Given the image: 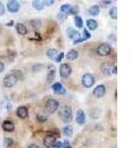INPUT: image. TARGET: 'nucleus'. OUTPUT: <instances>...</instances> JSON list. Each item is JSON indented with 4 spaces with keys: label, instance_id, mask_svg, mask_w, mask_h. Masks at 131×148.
<instances>
[{
    "label": "nucleus",
    "instance_id": "2f4dec72",
    "mask_svg": "<svg viewBox=\"0 0 131 148\" xmlns=\"http://www.w3.org/2000/svg\"><path fill=\"white\" fill-rule=\"evenodd\" d=\"M31 25L35 29H40V26H42V23H40V20H32L31 21Z\"/></svg>",
    "mask_w": 131,
    "mask_h": 148
},
{
    "label": "nucleus",
    "instance_id": "ddd939ff",
    "mask_svg": "<svg viewBox=\"0 0 131 148\" xmlns=\"http://www.w3.org/2000/svg\"><path fill=\"white\" fill-rule=\"evenodd\" d=\"M111 68H113V66H111V64L108 62H104V63H102V65H101L102 72H103L106 76H109L111 74Z\"/></svg>",
    "mask_w": 131,
    "mask_h": 148
},
{
    "label": "nucleus",
    "instance_id": "9b49d317",
    "mask_svg": "<svg viewBox=\"0 0 131 148\" xmlns=\"http://www.w3.org/2000/svg\"><path fill=\"white\" fill-rule=\"evenodd\" d=\"M76 121L78 125H83L86 123V114L83 110H79L76 114Z\"/></svg>",
    "mask_w": 131,
    "mask_h": 148
},
{
    "label": "nucleus",
    "instance_id": "20e7f679",
    "mask_svg": "<svg viewBox=\"0 0 131 148\" xmlns=\"http://www.w3.org/2000/svg\"><path fill=\"white\" fill-rule=\"evenodd\" d=\"M71 72H72V69H71L70 65L67 63H62L59 67V74H60V77L62 78H67L70 76Z\"/></svg>",
    "mask_w": 131,
    "mask_h": 148
},
{
    "label": "nucleus",
    "instance_id": "0eeeda50",
    "mask_svg": "<svg viewBox=\"0 0 131 148\" xmlns=\"http://www.w3.org/2000/svg\"><path fill=\"white\" fill-rule=\"evenodd\" d=\"M7 9L11 13H17L20 9V3L16 0H11L7 3Z\"/></svg>",
    "mask_w": 131,
    "mask_h": 148
},
{
    "label": "nucleus",
    "instance_id": "c756f323",
    "mask_svg": "<svg viewBox=\"0 0 131 148\" xmlns=\"http://www.w3.org/2000/svg\"><path fill=\"white\" fill-rule=\"evenodd\" d=\"M14 143V140L12 139V138L10 137H5L4 138V145H5L6 147H10L13 145Z\"/></svg>",
    "mask_w": 131,
    "mask_h": 148
},
{
    "label": "nucleus",
    "instance_id": "4be33fe9",
    "mask_svg": "<svg viewBox=\"0 0 131 148\" xmlns=\"http://www.w3.org/2000/svg\"><path fill=\"white\" fill-rule=\"evenodd\" d=\"M62 131H63V134L65 135L66 137H70L71 135L73 134V128H72V126H70V125H65L62 128Z\"/></svg>",
    "mask_w": 131,
    "mask_h": 148
},
{
    "label": "nucleus",
    "instance_id": "79ce46f5",
    "mask_svg": "<svg viewBox=\"0 0 131 148\" xmlns=\"http://www.w3.org/2000/svg\"><path fill=\"white\" fill-rule=\"evenodd\" d=\"M102 3H104V6H106V5H109V4L111 3V1H102Z\"/></svg>",
    "mask_w": 131,
    "mask_h": 148
},
{
    "label": "nucleus",
    "instance_id": "58836bf2",
    "mask_svg": "<svg viewBox=\"0 0 131 148\" xmlns=\"http://www.w3.org/2000/svg\"><path fill=\"white\" fill-rule=\"evenodd\" d=\"M84 40H86L84 39V38H79V39L73 40V44H74V45H78V44H80V42H84Z\"/></svg>",
    "mask_w": 131,
    "mask_h": 148
},
{
    "label": "nucleus",
    "instance_id": "9d476101",
    "mask_svg": "<svg viewBox=\"0 0 131 148\" xmlns=\"http://www.w3.org/2000/svg\"><path fill=\"white\" fill-rule=\"evenodd\" d=\"M51 88H52V90H53V92L57 95H64L66 93V89L63 87V85L59 82L54 83Z\"/></svg>",
    "mask_w": 131,
    "mask_h": 148
},
{
    "label": "nucleus",
    "instance_id": "7ed1b4c3",
    "mask_svg": "<svg viewBox=\"0 0 131 148\" xmlns=\"http://www.w3.org/2000/svg\"><path fill=\"white\" fill-rule=\"evenodd\" d=\"M111 52V47L108 44H102L97 49V53L101 56H106Z\"/></svg>",
    "mask_w": 131,
    "mask_h": 148
},
{
    "label": "nucleus",
    "instance_id": "39448f33",
    "mask_svg": "<svg viewBox=\"0 0 131 148\" xmlns=\"http://www.w3.org/2000/svg\"><path fill=\"white\" fill-rule=\"evenodd\" d=\"M17 79L15 78V76L13 74H8L7 76H5L3 79V85L6 88H12L13 86H15V84L17 83Z\"/></svg>",
    "mask_w": 131,
    "mask_h": 148
},
{
    "label": "nucleus",
    "instance_id": "f257e3e1",
    "mask_svg": "<svg viewBox=\"0 0 131 148\" xmlns=\"http://www.w3.org/2000/svg\"><path fill=\"white\" fill-rule=\"evenodd\" d=\"M59 116L61 118V120L63 121V123H70L73 119V114L72 110L70 107L68 106H63L61 107L60 111H59Z\"/></svg>",
    "mask_w": 131,
    "mask_h": 148
},
{
    "label": "nucleus",
    "instance_id": "bb28decb",
    "mask_svg": "<svg viewBox=\"0 0 131 148\" xmlns=\"http://www.w3.org/2000/svg\"><path fill=\"white\" fill-rule=\"evenodd\" d=\"M74 24L75 26L77 28H83V20L82 18L79 17V16H76V17L74 18Z\"/></svg>",
    "mask_w": 131,
    "mask_h": 148
},
{
    "label": "nucleus",
    "instance_id": "ea45409f",
    "mask_svg": "<svg viewBox=\"0 0 131 148\" xmlns=\"http://www.w3.org/2000/svg\"><path fill=\"white\" fill-rule=\"evenodd\" d=\"M111 73L113 74H116L117 73V66H113V68H111Z\"/></svg>",
    "mask_w": 131,
    "mask_h": 148
},
{
    "label": "nucleus",
    "instance_id": "6e6552de",
    "mask_svg": "<svg viewBox=\"0 0 131 148\" xmlns=\"http://www.w3.org/2000/svg\"><path fill=\"white\" fill-rule=\"evenodd\" d=\"M55 142H56V137L52 134H47L44 138V144L47 148H52V146H53V144Z\"/></svg>",
    "mask_w": 131,
    "mask_h": 148
},
{
    "label": "nucleus",
    "instance_id": "72a5a7b5",
    "mask_svg": "<svg viewBox=\"0 0 131 148\" xmlns=\"http://www.w3.org/2000/svg\"><path fill=\"white\" fill-rule=\"evenodd\" d=\"M64 58V52L61 51L60 53H58L57 56H55V58H54V60H55V62H60L61 60Z\"/></svg>",
    "mask_w": 131,
    "mask_h": 148
},
{
    "label": "nucleus",
    "instance_id": "a211bd4d",
    "mask_svg": "<svg viewBox=\"0 0 131 148\" xmlns=\"http://www.w3.org/2000/svg\"><path fill=\"white\" fill-rule=\"evenodd\" d=\"M69 145H70V143H69V140L68 139H65L63 142L56 141L53 144L52 148H69V147H70Z\"/></svg>",
    "mask_w": 131,
    "mask_h": 148
},
{
    "label": "nucleus",
    "instance_id": "c85d7f7f",
    "mask_svg": "<svg viewBox=\"0 0 131 148\" xmlns=\"http://www.w3.org/2000/svg\"><path fill=\"white\" fill-rule=\"evenodd\" d=\"M37 120L40 123H44V121H46L48 120V118L44 114H37Z\"/></svg>",
    "mask_w": 131,
    "mask_h": 148
},
{
    "label": "nucleus",
    "instance_id": "c9c22d12",
    "mask_svg": "<svg viewBox=\"0 0 131 148\" xmlns=\"http://www.w3.org/2000/svg\"><path fill=\"white\" fill-rule=\"evenodd\" d=\"M83 35H84V39L85 40H89L90 38H91V34H90L89 32H88V30H86V29H84V32H83Z\"/></svg>",
    "mask_w": 131,
    "mask_h": 148
},
{
    "label": "nucleus",
    "instance_id": "f8f14e48",
    "mask_svg": "<svg viewBox=\"0 0 131 148\" xmlns=\"http://www.w3.org/2000/svg\"><path fill=\"white\" fill-rule=\"evenodd\" d=\"M17 116L20 119H22V120L27 119L28 116H29V111H28L27 107H24V106L19 107V108L17 109Z\"/></svg>",
    "mask_w": 131,
    "mask_h": 148
},
{
    "label": "nucleus",
    "instance_id": "a878e982",
    "mask_svg": "<svg viewBox=\"0 0 131 148\" xmlns=\"http://www.w3.org/2000/svg\"><path fill=\"white\" fill-rule=\"evenodd\" d=\"M12 74H13L14 76H15V78L17 80H24V74L23 72H21L20 70H13L12 71Z\"/></svg>",
    "mask_w": 131,
    "mask_h": 148
},
{
    "label": "nucleus",
    "instance_id": "412c9836",
    "mask_svg": "<svg viewBox=\"0 0 131 148\" xmlns=\"http://www.w3.org/2000/svg\"><path fill=\"white\" fill-rule=\"evenodd\" d=\"M100 10H101V8L99 5H94L89 8V14L92 16H97L100 14Z\"/></svg>",
    "mask_w": 131,
    "mask_h": 148
},
{
    "label": "nucleus",
    "instance_id": "dca6fc26",
    "mask_svg": "<svg viewBox=\"0 0 131 148\" xmlns=\"http://www.w3.org/2000/svg\"><path fill=\"white\" fill-rule=\"evenodd\" d=\"M54 78H55V66L50 65L48 67V71H47V82L51 83Z\"/></svg>",
    "mask_w": 131,
    "mask_h": 148
},
{
    "label": "nucleus",
    "instance_id": "4468645a",
    "mask_svg": "<svg viewBox=\"0 0 131 148\" xmlns=\"http://www.w3.org/2000/svg\"><path fill=\"white\" fill-rule=\"evenodd\" d=\"M2 128L4 130V131H7V132H12L14 130H15V126H14V123H12L11 121H5L2 123Z\"/></svg>",
    "mask_w": 131,
    "mask_h": 148
},
{
    "label": "nucleus",
    "instance_id": "f3484780",
    "mask_svg": "<svg viewBox=\"0 0 131 148\" xmlns=\"http://www.w3.org/2000/svg\"><path fill=\"white\" fill-rule=\"evenodd\" d=\"M16 30H17L18 34L21 35V36H26L28 34L27 27H26V26L22 23H18L17 25H16Z\"/></svg>",
    "mask_w": 131,
    "mask_h": 148
},
{
    "label": "nucleus",
    "instance_id": "4c0bfd02",
    "mask_svg": "<svg viewBox=\"0 0 131 148\" xmlns=\"http://www.w3.org/2000/svg\"><path fill=\"white\" fill-rule=\"evenodd\" d=\"M5 13V7L2 4V2H0V16H2Z\"/></svg>",
    "mask_w": 131,
    "mask_h": 148
},
{
    "label": "nucleus",
    "instance_id": "1a4fd4ad",
    "mask_svg": "<svg viewBox=\"0 0 131 148\" xmlns=\"http://www.w3.org/2000/svg\"><path fill=\"white\" fill-rule=\"evenodd\" d=\"M93 94H94V96L97 98L104 97V94H106V87H104V85H102V84L98 85L94 89V91H93Z\"/></svg>",
    "mask_w": 131,
    "mask_h": 148
},
{
    "label": "nucleus",
    "instance_id": "aec40b11",
    "mask_svg": "<svg viewBox=\"0 0 131 148\" xmlns=\"http://www.w3.org/2000/svg\"><path fill=\"white\" fill-rule=\"evenodd\" d=\"M87 27L89 28V30L95 31L98 28V22L94 19H89L87 20Z\"/></svg>",
    "mask_w": 131,
    "mask_h": 148
},
{
    "label": "nucleus",
    "instance_id": "6ab92c4d",
    "mask_svg": "<svg viewBox=\"0 0 131 148\" xmlns=\"http://www.w3.org/2000/svg\"><path fill=\"white\" fill-rule=\"evenodd\" d=\"M78 56H79V53H78V51L76 49H71L66 54V58L69 59V60H75Z\"/></svg>",
    "mask_w": 131,
    "mask_h": 148
},
{
    "label": "nucleus",
    "instance_id": "c03bdc74",
    "mask_svg": "<svg viewBox=\"0 0 131 148\" xmlns=\"http://www.w3.org/2000/svg\"><path fill=\"white\" fill-rule=\"evenodd\" d=\"M109 39H111V40H116V37L114 35H111V37H109Z\"/></svg>",
    "mask_w": 131,
    "mask_h": 148
},
{
    "label": "nucleus",
    "instance_id": "b1692460",
    "mask_svg": "<svg viewBox=\"0 0 131 148\" xmlns=\"http://www.w3.org/2000/svg\"><path fill=\"white\" fill-rule=\"evenodd\" d=\"M33 7L35 9V10H42L44 9V5H42V1H40V0H34L33 1Z\"/></svg>",
    "mask_w": 131,
    "mask_h": 148
},
{
    "label": "nucleus",
    "instance_id": "473e14b6",
    "mask_svg": "<svg viewBox=\"0 0 131 148\" xmlns=\"http://www.w3.org/2000/svg\"><path fill=\"white\" fill-rule=\"evenodd\" d=\"M79 11H80L79 6H78V5H74V6H72V8H71V11H70V13H69V14H71V15H76V14L79 13Z\"/></svg>",
    "mask_w": 131,
    "mask_h": 148
},
{
    "label": "nucleus",
    "instance_id": "e433bc0d",
    "mask_svg": "<svg viewBox=\"0 0 131 148\" xmlns=\"http://www.w3.org/2000/svg\"><path fill=\"white\" fill-rule=\"evenodd\" d=\"M57 19H59L60 21H64L66 19V15L65 14H63V13H59V14H57Z\"/></svg>",
    "mask_w": 131,
    "mask_h": 148
},
{
    "label": "nucleus",
    "instance_id": "cd10ccee",
    "mask_svg": "<svg viewBox=\"0 0 131 148\" xmlns=\"http://www.w3.org/2000/svg\"><path fill=\"white\" fill-rule=\"evenodd\" d=\"M109 16H111V19H116L117 18V8L116 7H113V8H111V10H109Z\"/></svg>",
    "mask_w": 131,
    "mask_h": 148
},
{
    "label": "nucleus",
    "instance_id": "7c9ffc66",
    "mask_svg": "<svg viewBox=\"0 0 131 148\" xmlns=\"http://www.w3.org/2000/svg\"><path fill=\"white\" fill-rule=\"evenodd\" d=\"M101 112L99 111L98 109H94L93 111H91V118L92 119H98L100 116H101Z\"/></svg>",
    "mask_w": 131,
    "mask_h": 148
},
{
    "label": "nucleus",
    "instance_id": "2eb2a0df",
    "mask_svg": "<svg viewBox=\"0 0 131 148\" xmlns=\"http://www.w3.org/2000/svg\"><path fill=\"white\" fill-rule=\"evenodd\" d=\"M67 36H68L69 39L75 40H77V39H79V38H80V33L78 32V31L74 30V29L69 28L67 30Z\"/></svg>",
    "mask_w": 131,
    "mask_h": 148
},
{
    "label": "nucleus",
    "instance_id": "f704fd0d",
    "mask_svg": "<svg viewBox=\"0 0 131 148\" xmlns=\"http://www.w3.org/2000/svg\"><path fill=\"white\" fill-rule=\"evenodd\" d=\"M42 5L44 6H50V5H53V3H54V1L53 0H44V1H42Z\"/></svg>",
    "mask_w": 131,
    "mask_h": 148
},
{
    "label": "nucleus",
    "instance_id": "f03ea898",
    "mask_svg": "<svg viewBox=\"0 0 131 148\" xmlns=\"http://www.w3.org/2000/svg\"><path fill=\"white\" fill-rule=\"evenodd\" d=\"M81 82H82V85L86 88H91L93 85L96 82V79H95L94 75L91 73H85L84 75L82 76V79H81Z\"/></svg>",
    "mask_w": 131,
    "mask_h": 148
},
{
    "label": "nucleus",
    "instance_id": "393cba45",
    "mask_svg": "<svg viewBox=\"0 0 131 148\" xmlns=\"http://www.w3.org/2000/svg\"><path fill=\"white\" fill-rule=\"evenodd\" d=\"M57 51L55 49H48L46 51V56L49 57V58H55V56H57Z\"/></svg>",
    "mask_w": 131,
    "mask_h": 148
},
{
    "label": "nucleus",
    "instance_id": "a18cd8bd",
    "mask_svg": "<svg viewBox=\"0 0 131 148\" xmlns=\"http://www.w3.org/2000/svg\"><path fill=\"white\" fill-rule=\"evenodd\" d=\"M14 25V22L13 21H11V22H9L8 24H7V26H13Z\"/></svg>",
    "mask_w": 131,
    "mask_h": 148
},
{
    "label": "nucleus",
    "instance_id": "5701e85b",
    "mask_svg": "<svg viewBox=\"0 0 131 148\" xmlns=\"http://www.w3.org/2000/svg\"><path fill=\"white\" fill-rule=\"evenodd\" d=\"M71 8H72V5H71V4H63V5L60 7V11H61V13H63L66 15V14L70 13Z\"/></svg>",
    "mask_w": 131,
    "mask_h": 148
},
{
    "label": "nucleus",
    "instance_id": "a19ab883",
    "mask_svg": "<svg viewBox=\"0 0 131 148\" xmlns=\"http://www.w3.org/2000/svg\"><path fill=\"white\" fill-rule=\"evenodd\" d=\"M3 70H4V64L2 63L1 61H0V73H1Z\"/></svg>",
    "mask_w": 131,
    "mask_h": 148
},
{
    "label": "nucleus",
    "instance_id": "37998d69",
    "mask_svg": "<svg viewBox=\"0 0 131 148\" xmlns=\"http://www.w3.org/2000/svg\"><path fill=\"white\" fill-rule=\"evenodd\" d=\"M28 148H40V147L38 146V145H35V144H31Z\"/></svg>",
    "mask_w": 131,
    "mask_h": 148
},
{
    "label": "nucleus",
    "instance_id": "423d86ee",
    "mask_svg": "<svg viewBox=\"0 0 131 148\" xmlns=\"http://www.w3.org/2000/svg\"><path fill=\"white\" fill-rule=\"evenodd\" d=\"M59 107V103L54 99H49L46 104V108L49 113H54Z\"/></svg>",
    "mask_w": 131,
    "mask_h": 148
}]
</instances>
